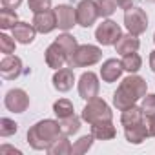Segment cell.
Instances as JSON below:
<instances>
[{
	"instance_id": "5",
	"label": "cell",
	"mask_w": 155,
	"mask_h": 155,
	"mask_svg": "<svg viewBox=\"0 0 155 155\" xmlns=\"http://www.w3.org/2000/svg\"><path fill=\"white\" fill-rule=\"evenodd\" d=\"M124 26L128 29V33L133 35H142L148 29V15L144 9L140 8H130L124 13Z\"/></svg>"
},
{
	"instance_id": "26",
	"label": "cell",
	"mask_w": 155,
	"mask_h": 155,
	"mask_svg": "<svg viewBox=\"0 0 155 155\" xmlns=\"http://www.w3.org/2000/svg\"><path fill=\"white\" fill-rule=\"evenodd\" d=\"M60 122V128H62V133L64 135H73V133H77L81 130V119L77 117V115H71V117H68V119H62V120H58Z\"/></svg>"
},
{
	"instance_id": "20",
	"label": "cell",
	"mask_w": 155,
	"mask_h": 155,
	"mask_svg": "<svg viewBox=\"0 0 155 155\" xmlns=\"http://www.w3.org/2000/svg\"><path fill=\"white\" fill-rule=\"evenodd\" d=\"M144 111L140 106H131V108H126L122 110V115H120V122L122 126H131V124H139L144 120Z\"/></svg>"
},
{
	"instance_id": "27",
	"label": "cell",
	"mask_w": 155,
	"mask_h": 155,
	"mask_svg": "<svg viewBox=\"0 0 155 155\" xmlns=\"http://www.w3.org/2000/svg\"><path fill=\"white\" fill-rule=\"evenodd\" d=\"M93 135L90 133V135H82L79 140H75V144H73V153L75 155H82V153H86L91 146H93Z\"/></svg>"
},
{
	"instance_id": "13",
	"label": "cell",
	"mask_w": 155,
	"mask_h": 155,
	"mask_svg": "<svg viewBox=\"0 0 155 155\" xmlns=\"http://www.w3.org/2000/svg\"><path fill=\"white\" fill-rule=\"evenodd\" d=\"M46 64L53 69H60L68 64V53L58 42H53L46 49Z\"/></svg>"
},
{
	"instance_id": "29",
	"label": "cell",
	"mask_w": 155,
	"mask_h": 155,
	"mask_svg": "<svg viewBox=\"0 0 155 155\" xmlns=\"http://www.w3.org/2000/svg\"><path fill=\"white\" fill-rule=\"evenodd\" d=\"M97 6H99V13L102 17H111L117 11V0H97Z\"/></svg>"
},
{
	"instance_id": "32",
	"label": "cell",
	"mask_w": 155,
	"mask_h": 155,
	"mask_svg": "<svg viewBox=\"0 0 155 155\" xmlns=\"http://www.w3.org/2000/svg\"><path fill=\"white\" fill-rule=\"evenodd\" d=\"M28 8L33 13H40L51 8V0H28Z\"/></svg>"
},
{
	"instance_id": "2",
	"label": "cell",
	"mask_w": 155,
	"mask_h": 155,
	"mask_svg": "<svg viewBox=\"0 0 155 155\" xmlns=\"http://www.w3.org/2000/svg\"><path fill=\"white\" fill-rule=\"evenodd\" d=\"M64 133H62V128H60V122L57 120H51V119H44V120H38L37 124H33L29 130H28V142L33 150H44L48 151L49 146L60 139Z\"/></svg>"
},
{
	"instance_id": "30",
	"label": "cell",
	"mask_w": 155,
	"mask_h": 155,
	"mask_svg": "<svg viewBox=\"0 0 155 155\" xmlns=\"http://www.w3.org/2000/svg\"><path fill=\"white\" fill-rule=\"evenodd\" d=\"M15 38H11L9 35H6V33H2L0 35V51H2L4 55H11V53H15Z\"/></svg>"
},
{
	"instance_id": "36",
	"label": "cell",
	"mask_w": 155,
	"mask_h": 155,
	"mask_svg": "<svg viewBox=\"0 0 155 155\" xmlns=\"http://www.w3.org/2000/svg\"><path fill=\"white\" fill-rule=\"evenodd\" d=\"M117 4L120 9H130L133 6V0H117Z\"/></svg>"
},
{
	"instance_id": "25",
	"label": "cell",
	"mask_w": 155,
	"mask_h": 155,
	"mask_svg": "<svg viewBox=\"0 0 155 155\" xmlns=\"http://www.w3.org/2000/svg\"><path fill=\"white\" fill-rule=\"evenodd\" d=\"M122 66H124V71L128 73H137L140 68H142V58L135 53H128L122 57Z\"/></svg>"
},
{
	"instance_id": "9",
	"label": "cell",
	"mask_w": 155,
	"mask_h": 155,
	"mask_svg": "<svg viewBox=\"0 0 155 155\" xmlns=\"http://www.w3.org/2000/svg\"><path fill=\"white\" fill-rule=\"evenodd\" d=\"M99 88H101L99 77L93 71H86V73L81 75V79H79V95H81V99L90 101V99L97 97L99 95Z\"/></svg>"
},
{
	"instance_id": "37",
	"label": "cell",
	"mask_w": 155,
	"mask_h": 155,
	"mask_svg": "<svg viewBox=\"0 0 155 155\" xmlns=\"http://www.w3.org/2000/svg\"><path fill=\"white\" fill-rule=\"evenodd\" d=\"M150 68H151V71L155 73V49L150 53Z\"/></svg>"
},
{
	"instance_id": "7",
	"label": "cell",
	"mask_w": 155,
	"mask_h": 155,
	"mask_svg": "<svg viewBox=\"0 0 155 155\" xmlns=\"http://www.w3.org/2000/svg\"><path fill=\"white\" fill-rule=\"evenodd\" d=\"M122 37V31H120V26L113 20H104L102 24H99V28L95 29V38L99 44L102 46H115L117 40Z\"/></svg>"
},
{
	"instance_id": "12",
	"label": "cell",
	"mask_w": 155,
	"mask_h": 155,
	"mask_svg": "<svg viewBox=\"0 0 155 155\" xmlns=\"http://www.w3.org/2000/svg\"><path fill=\"white\" fill-rule=\"evenodd\" d=\"M33 26L38 33L46 35V33H51L55 28H57V13L55 9H46V11H40V13H35L33 17Z\"/></svg>"
},
{
	"instance_id": "17",
	"label": "cell",
	"mask_w": 155,
	"mask_h": 155,
	"mask_svg": "<svg viewBox=\"0 0 155 155\" xmlns=\"http://www.w3.org/2000/svg\"><path fill=\"white\" fill-rule=\"evenodd\" d=\"M124 137L130 144H142L150 135H148V130H146V124L144 120L139 122V124H131V126H124Z\"/></svg>"
},
{
	"instance_id": "6",
	"label": "cell",
	"mask_w": 155,
	"mask_h": 155,
	"mask_svg": "<svg viewBox=\"0 0 155 155\" xmlns=\"http://www.w3.org/2000/svg\"><path fill=\"white\" fill-rule=\"evenodd\" d=\"M75 9H77V24L82 28H91L95 20L101 17L97 0H81Z\"/></svg>"
},
{
	"instance_id": "18",
	"label": "cell",
	"mask_w": 155,
	"mask_h": 155,
	"mask_svg": "<svg viewBox=\"0 0 155 155\" xmlns=\"http://www.w3.org/2000/svg\"><path fill=\"white\" fill-rule=\"evenodd\" d=\"M139 46H140V42H139V38H137V35H133V33H128V35H122L119 40H117V44H115V51L119 53V55H128V53H135L137 49H139Z\"/></svg>"
},
{
	"instance_id": "16",
	"label": "cell",
	"mask_w": 155,
	"mask_h": 155,
	"mask_svg": "<svg viewBox=\"0 0 155 155\" xmlns=\"http://www.w3.org/2000/svg\"><path fill=\"white\" fill-rule=\"evenodd\" d=\"M35 33H37L35 26L28 24V22H17V26L13 28V38L24 46H28L35 40Z\"/></svg>"
},
{
	"instance_id": "1",
	"label": "cell",
	"mask_w": 155,
	"mask_h": 155,
	"mask_svg": "<svg viewBox=\"0 0 155 155\" xmlns=\"http://www.w3.org/2000/svg\"><path fill=\"white\" fill-rule=\"evenodd\" d=\"M148 91V82L142 79V77L131 73L130 77L122 79V82L119 84L117 91L113 93V106L117 110H126L135 106V102L139 99H142Z\"/></svg>"
},
{
	"instance_id": "3",
	"label": "cell",
	"mask_w": 155,
	"mask_h": 155,
	"mask_svg": "<svg viewBox=\"0 0 155 155\" xmlns=\"http://www.w3.org/2000/svg\"><path fill=\"white\" fill-rule=\"evenodd\" d=\"M81 119H82V120H86V122L91 126V124H97V122L111 120V119H113V111H111V108L106 104V101H104V99L93 97V99H90V101H88V104L84 106Z\"/></svg>"
},
{
	"instance_id": "39",
	"label": "cell",
	"mask_w": 155,
	"mask_h": 155,
	"mask_svg": "<svg viewBox=\"0 0 155 155\" xmlns=\"http://www.w3.org/2000/svg\"><path fill=\"white\" fill-rule=\"evenodd\" d=\"M148 2H155V0H148Z\"/></svg>"
},
{
	"instance_id": "28",
	"label": "cell",
	"mask_w": 155,
	"mask_h": 155,
	"mask_svg": "<svg viewBox=\"0 0 155 155\" xmlns=\"http://www.w3.org/2000/svg\"><path fill=\"white\" fill-rule=\"evenodd\" d=\"M18 131V124L8 117H2L0 119V135L2 137H11Z\"/></svg>"
},
{
	"instance_id": "23",
	"label": "cell",
	"mask_w": 155,
	"mask_h": 155,
	"mask_svg": "<svg viewBox=\"0 0 155 155\" xmlns=\"http://www.w3.org/2000/svg\"><path fill=\"white\" fill-rule=\"evenodd\" d=\"M17 22H18V17L15 9H9V8L0 9V28L2 29H13Z\"/></svg>"
},
{
	"instance_id": "34",
	"label": "cell",
	"mask_w": 155,
	"mask_h": 155,
	"mask_svg": "<svg viewBox=\"0 0 155 155\" xmlns=\"http://www.w3.org/2000/svg\"><path fill=\"white\" fill-rule=\"evenodd\" d=\"M2 2V8H9V9H17L20 4H22V0H0Z\"/></svg>"
},
{
	"instance_id": "10",
	"label": "cell",
	"mask_w": 155,
	"mask_h": 155,
	"mask_svg": "<svg viewBox=\"0 0 155 155\" xmlns=\"http://www.w3.org/2000/svg\"><path fill=\"white\" fill-rule=\"evenodd\" d=\"M22 73V60L17 55H6L0 62V75L6 81H15Z\"/></svg>"
},
{
	"instance_id": "33",
	"label": "cell",
	"mask_w": 155,
	"mask_h": 155,
	"mask_svg": "<svg viewBox=\"0 0 155 155\" xmlns=\"http://www.w3.org/2000/svg\"><path fill=\"white\" fill-rule=\"evenodd\" d=\"M144 124H146L148 135L150 137H155V115H146L144 117Z\"/></svg>"
},
{
	"instance_id": "38",
	"label": "cell",
	"mask_w": 155,
	"mask_h": 155,
	"mask_svg": "<svg viewBox=\"0 0 155 155\" xmlns=\"http://www.w3.org/2000/svg\"><path fill=\"white\" fill-rule=\"evenodd\" d=\"M153 42H155V33H153Z\"/></svg>"
},
{
	"instance_id": "35",
	"label": "cell",
	"mask_w": 155,
	"mask_h": 155,
	"mask_svg": "<svg viewBox=\"0 0 155 155\" xmlns=\"http://www.w3.org/2000/svg\"><path fill=\"white\" fill-rule=\"evenodd\" d=\"M0 153H2V155H6V153H15V155H20L22 151L20 150H15V148H11V146H0Z\"/></svg>"
},
{
	"instance_id": "4",
	"label": "cell",
	"mask_w": 155,
	"mask_h": 155,
	"mask_svg": "<svg viewBox=\"0 0 155 155\" xmlns=\"http://www.w3.org/2000/svg\"><path fill=\"white\" fill-rule=\"evenodd\" d=\"M101 58H102L101 48L91 46V44H82V46L77 48L75 53L69 57L68 66H69V68H88V66L97 64Z\"/></svg>"
},
{
	"instance_id": "14",
	"label": "cell",
	"mask_w": 155,
	"mask_h": 155,
	"mask_svg": "<svg viewBox=\"0 0 155 155\" xmlns=\"http://www.w3.org/2000/svg\"><path fill=\"white\" fill-rule=\"evenodd\" d=\"M73 82H75V75H73V69L69 66L57 69L55 75H53V88L60 93L69 91L73 88Z\"/></svg>"
},
{
	"instance_id": "31",
	"label": "cell",
	"mask_w": 155,
	"mask_h": 155,
	"mask_svg": "<svg viewBox=\"0 0 155 155\" xmlns=\"http://www.w3.org/2000/svg\"><path fill=\"white\" fill-rule=\"evenodd\" d=\"M144 115H155V93L151 95H144L142 97V104H140Z\"/></svg>"
},
{
	"instance_id": "21",
	"label": "cell",
	"mask_w": 155,
	"mask_h": 155,
	"mask_svg": "<svg viewBox=\"0 0 155 155\" xmlns=\"http://www.w3.org/2000/svg\"><path fill=\"white\" fill-rule=\"evenodd\" d=\"M48 153L49 155H69V153H73V144L68 140V135H62L49 146Z\"/></svg>"
},
{
	"instance_id": "24",
	"label": "cell",
	"mask_w": 155,
	"mask_h": 155,
	"mask_svg": "<svg viewBox=\"0 0 155 155\" xmlns=\"http://www.w3.org/2000/svg\"><path fill=\"white\" fill-rule=\"evenodd\" d=\"M55 42H58V44L64 48V51L68 53V60H69V57L75 53V49L79 48V42H77V38H75L73 35H69V33H62V35H58V37L55 38Z\"/></svg>"
},
{
	"instance_id": "22",
	"label": "cell",
	"mask_w": 155,
	"mask_h": 155,
	"mask_svg": "<svg viewBox=\"0 0 155 155\" xmlns=\"http://www.w3.org/2000/svg\"><path fill=\"white\" fill-rule=\"evenodd\" d=\"M53 113L58 117V120H62V119H68V117L75 115L73 102H71V101H68V99H58V101L53 104Z\"/></svg>"
},
{
	"instance_id": "8",
	"label": "cell",
	"mask_w": 155,
	"mask_h": 155,
	"mask_svg": "<svg viewBox=\"0 0 155 155\" xmlns=\"http://www.w3.org/2000/svg\"><path fill=\"white\" fill-rule=\"evenodd\" d=\"M4 104L9 111L13 113H24L28 108H29V97L24 90L20 88H13L6 93L4 97Z\"/></svg>"
},
{
	"instance_id": "15",
	"label": "cell",
	"mask_w": 155,
	"mask_h": 155,
	"mask_svg": "<svg viewBox=\"0 0 155 155\" xmlns=\"http://www.w3.org/2000/svg\"><path fill=\"white\" fill-rule=\"evenodd\" d=\"M124 71V66H122V60H117V58H108L102 68H101V79L108 84L115 82L117 79H120V75Z\"/></svg>"
},
{
	"instance_id": "19",
	"label": "cell",
	"mask_w": 155,
	"mask_h": 155,
	"mask_svg": "<svg viewBox=\"0 0 155 155\" xmlns=\"http://www.w3.org/2000/svg\"><path fill=\"white\" fill-rule=\"evenodd\" d=\"M91 135L97 140H111V139H115L117 130H115L111 120H104V122L91 124Z\"/></svg>"
},
{
	"instance_id": "11",
	"label": "cell",
	"mask_w": 155,
	"mask_h": 155,
	"mask_svg": "<svg viewBox=\"0 0 155 155\" xmlns=\"http://www.w3.org/2000/svg\"><path fill=\"white\" fill-rule=\"evenodd\" d=\"M57 13V28L62 31H69L73 29V26L77 24V9H73L68 4H60L55 8Z\"/></svg>"
}]
</instances>
